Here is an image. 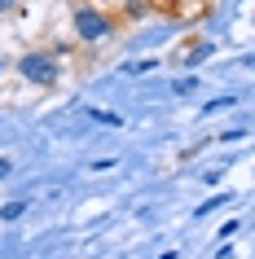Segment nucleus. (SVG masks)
<instances>
[{
    "instance_id": "f257e3e1",
    "label": "nucleus",
    "mask_w": 255,
    "mask_h": 259,
    "mask_svg": "<svg viewBox=\"0 0 255 259\" xmlns=\"http://www.w3.org/2000/svg\"><path fill=\"white\" fill-rule=\"evenodd\" d=\"M18 70H22V79H35V83H53L57 79V66H53L49 53H27L18 62Z\"/></svg>"
},
{
    "instance_id": "f03ea898",
    "label": "nucleus",
    "mask_w": 255,
    "mask_h": 259,
    "mask_svg": "<svg viewBox=\"0 0 255 259\" xmlns=\"http://www.w3.org/2000/svg\"><path fill=\"white\" fill-rule=\"evenodd\" d=\"M75 31H80L84 40H101V35H106V18L101 14H93V9H80V14H75Z\"/></svg>"
},
{
    "instance_id": "7ed1b4c3",
    "label": "nucleus",
    "mask_w": 255,
    "mask_h": 259,
    "mask_svg": "<svg viewBox=\"0 0 255 259\" xmlns=\"http://www.w3.org/2000/svg\"><path fill=\"white\" fill-rule=\"evenodd\" d=\"M22 211H27V202H9V206H5V211H0V220H18V215H22Z\"/></svg>"
},
{
    "instance_id": "20e7f679",
    "label": "nucleus",
    "mask_w": 255,
    "mask_h": 259,
    "mask_svg": "<svg viewBox=\"0 0 255 259\" xmlns=\"http://www.w3.org/2000/svg\"><path fill=\"white\" fill-rule=\"evenodd\" d=\"M9 9H14V0H0V14H9Z\"/></svg>"
}]
</instances>
